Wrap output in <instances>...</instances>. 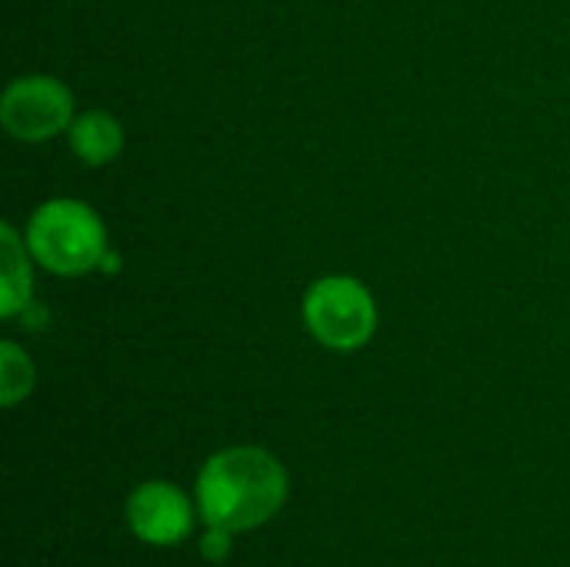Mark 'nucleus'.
Here are the masks:
<instances>
[{"instance_id": "nucleus-5", "label": "nucleus", "mask_w": 570, "mask_h": 567, "mask_svg": "<svg viewBox=\"0 0 570 567\" xmlns=\"http://www.w3.org/2000/svg\"><path fill=\"white\" fill-rule=\"evenodd\" d=\"M127 531L150 548H177L184 545L197 521V501L174 481H144L127 495L124 505Z\"/></svg>"}, {"instance_id": "nucleus-7", "label": "nucleus", "mask_w": 570, "mask_h": 567, "mask_svg": "<svg viewBox=\"0 0 570 567\" xmlns=\"http://www.w3.org/2000/svg\"><path fill=\"white\" fill-rule=\"evenodd\" d=\"M67 144H70L73 157H80L87 167H104L120 157L124 127L114 114L94 107V110H83L73 117V124L67 130Z\"/></svg>"}, {"instance_id": "nucleus-2", "label": "nucleus", "mask_w": 570, "mask_h": 567, "mask_svg": "<svg viewBox=\"0 0 570 567\" xmlns=\"http://www.w3.org/2000/svg\"><path fill=\"white\" fill-rule=\"evenodd\" d=\"M27 247L33 264L57 277L90 274L107 261V231L94 207L73 197L40 204L27 221Z\"/></svg>"}, {"instance_id": "nucleus-4", "label": "nucleus", "mask_w": 570, "mask_h": 567, "mask_svg": "<svg viewBox=\"0 0 570 567\" xmlns=\"http://www.w3.org/2000/svg\"><path fill=\"white\" fill-rule=\"evenodd\" d=\"M73 94L63 80L47 74H27L7 84L0 97V124L13 140L43 144L67 134L73 124Z\"/></svg>"}, {"instance_id": "nucleus-9", "label": "nucleus", "mask_w": 570, "mask_h": 567, "mask_svg": "<svg viewBox=\"0 0 570 567\" xmlns=\"http://www.w3.org/2000/svg\"><path fill=\"white\" fill-rule=\"evenodd\" d=\"M234 531H227V528H207L204 525V535H200V558L204 561H214V565H220V561H227L230 558V551H234Z\"/></svg>"}, {"instance_id": "nucleus-1", "label": "nucleus", "mask_w": 570, "mask_h": 567, "mask_svg": "<svg viewBox=\"0 0 570 567\" xmlns=\"http://www.w3.org/2000/svg\"><path fill=\"white\" fill-rule=\"evenodd\" d=\"M291 478L277 454L257 444H234L214 451L194 481L200 525L250 535L271 525L287 505Z\"/></svg>"}, {"instance_id": "nucleus-6", "label": "nucleus", "mask_w": 570, "mask_h": 567, "mask_svg": "<svg viewBox=\"0 0 570 567\" xmlns=\"http://www.w3.org/2000/svg\"><path fill=\"white\" fill-rule=\"evenodd\" d=\"M27 237L17 234L13 224H0V314L13 317L27 311L33 297V271H30Z\"/></svg>"}, {"instance_id": "nucleus-8", "label": "nucleus", "mask_w": 570, "mask_h": 567, "mask_svg": "<svg viewBox=\"0 0 570 567\" xmlns=\"http://www.w3.org/2000/svg\"><path fill=\"white\" fill-rule=\"evenodd\" d=\"M33 384H37V371H33L30 354L20 344L3 341L0 344V404L17 408L23 398H30Z\"/></svg>"}, {"instance_id": "nucleus-3", "label": "nucleus", "mask_w": 570, "mask_h": 567, "mask_svg": "<svg viewBox=\"0 0 570 567\" xmlns=\"http://www.w3.org/2000/svg\"><path fill=\"white\" fill-rule=\"evenodd\" d=\"M304 328L311 338L337 354L361 351L377 331L374 294L347 274H327L304 294Z\"/></svg>"}]
</instances>
